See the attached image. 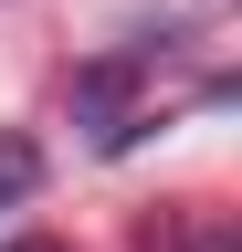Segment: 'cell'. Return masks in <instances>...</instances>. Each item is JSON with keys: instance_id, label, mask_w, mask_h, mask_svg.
<instances>
[{"instance_id": "cell-2", "label": "cell", "mask_w": 242, "mask_h": 252, "mask_svg": "<svg viewBox=\"0 0 242 252\" xmlns=\"http://www.w3.org/2000/svg\"><path fill=\"white\" fill-rule=\"evenodd\" d=\"M190 252H232V231H200V242H190Z\"/></svg>"}, {"instance_id": "cell-1", "label": "cell", "mask_w": 242, "mask_h": 252, "mask_svg": "<svg viewBox=\"0 0 242 252\" xmlns=\"http://www.w3.org/2000/svg\"><path fill=\"white\" fill-rule=\"evenodd\" d=\"M32 179H42V147L0 126V210H11V200H32Z\"/></svg>"}, {"instance_id": "cell-3", "label": "cell", "mask_w": 242, "mask_h": 252, "mask_svg": "<svg viewBox=\"0 0 242 252\" xmlns=\"http://www.w3.org/2000/svg\"><path fill=\"white\" fill-rule=\"evenodd\" d=\"M11 252H64V242H11Z\"/></svg>"}]
</instances>
